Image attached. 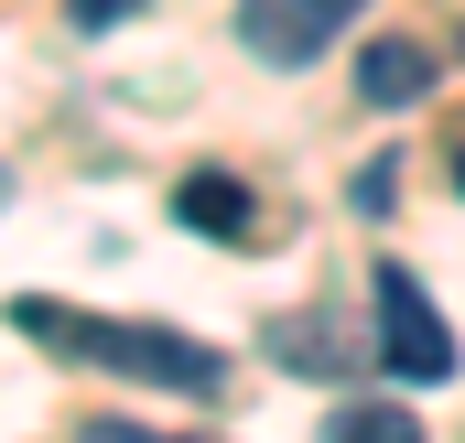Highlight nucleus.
Segmentation results:
<instances>
[{"mask_svg":"<svg viewBox=\"0 0 465 443\" xmlns=\"http://www.w3.org/2000/svg\"><path fill=\"white\" fill-rule=\"evenodd\" d=\"M11 325L33 335V346H54V357H76V368L152 379V389H184V400H206V389L228 379V357L195 346V335L141 325V314H87V303H54V292H11Z\"/></svg>","mask_w":465,"mask_h":443,"instance_id":"1","label":"nucleus"},{"mask_svg":"<svg viewBox=\"0 0 465 443\" xmlns=\"http://www.w3.org/2000/svg\"><path fill=\"white\" fill-rule=\"evenodd\" d=\"M368 292H379V357H390L411 389H444V379H455V335H444V314H433V292H422L401 260H379Z\"/></svg>","mask_w":465,"mask_h":443,"instance_id":"2","label":"nucleus"},{"mask_svg":"<svg viewBox=\"0 0 465 443\" xmlns=\"http://www.w3.org/2000/svg\"><path fill=\"white\" fill-rule=\"evenodd\" d=\"M357 11H368V0H238V44H249L260 65H314Z\"/></svg>","mask_w":465,"mask_h":443,"instance_id":"3","label":"nucleus"},{"mask_svg":"<svg viewBox=\"0 0 465 443\" xmlns=\"http://www.w3.org/2000/svg\"><path fill=\"white\" fill-rule=\"evenodd\" d=\"M357 98H368V109H411V98H433V54H422L411 33L368 44V54H357Z\"/></svg>","mask_w":465,"mask_h":443,"instance_id":"4","label":"nucleus"},{"mask_svg":"<svg viewBox=\"0 0 465 443\" xmlns=\"http://www.w3.org/2000/svg\"><path fill=\"white\" fill-rule=\"evenodd\" d=\"M173 217L195 227V238H249L260 206H249V184H238V173H184V184H173Z\"/></svg>","mask_w":465,"mask_h":443,"instance_id":"5","label":"nucleus"},{"mask_svg":"<svg viewBox=\"0 0 465 443\" xmlns=\"http://www.w3.org/2000/svg\"><path fill=\"white\" fill-rule=\"evenodd\" d=\"M271 357H282V368H325V379L357 368L347 335H336V325H303V314H271Z\"/></svg>","mask_w":465,"mask_h":443,"instance_id":"6","label":"nucleus"},{"mask_svg":"<svg viewBox=\"0 0 465 443\" xmlns=\"http://www.w3.org/2000/svg\"><path fill=\"white\" fill-rule=\"evenodd\" d=\"M325 443H422V422L401 400H336L325 411Z\"/></svg>","mask_w":465,"mask_h":443,"instance_id":"7","label":"nucleus"},{"mask_svg":"<svg viewBox=\"0 0 465 443\" xmlns=\"http://www.w3.org/2000/svg\"><path fill=\"white\" fill-rule=\"evenodd\" d=\"M65 11H76V22H87V33H109V22H130V11H141V0H65Z\"/></svg>","mask_w":465,"mask_h":443,"instance_id":"8","label":"nucleus"},{"mask_svg":"<svg viewBox=\"0 0 465 443\" xmlns=\"http://www.w3.org/2000/svg\"><path fill=\"white\" fill-rule=\"evenodd\" d=\"M98 443H163V433H119V422H109V433H98Z\"/></svg>","mask_w":465,"mask_h":443,"instance_id":"9","label":"nucleus"},{"mask_svg":"<svg viewBox=\"0 0 465 443\" xmlns=\"http://www.w3.org/2000/svg\"><path fill=\"white\" fill-rule=\"evenodd\" d=\"M455 184H465V152H455Z\"/></svg>","mask_w":465,"mask_h":443,"instance_id":"10","label":"nucleus"}]
</instances>
